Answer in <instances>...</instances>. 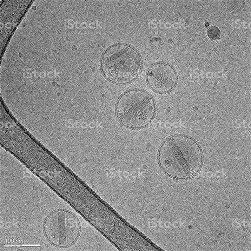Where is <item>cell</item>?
Instances as JSON below:
<instances>
[{
	"mask_svg": "<svg viewBox=\"0 0 251 251\" xmlns=\"http://www.w3.org/2000/svg\"><path fill=\"white\" fill-rule=\"evenodd\" d=\"M150 87L154 91L166 93L173 90L177 82L175 70L166 63H157L150 68L147 75Z\"/></svg>",
	"mask_w": 251,
	"mask_h": 251,
	"instance_id": "obj_5",
	"label": "cell"
},
{
	"mask_svg": "<svg viewBox=\"0 0 251 251\" xmlns=\"http://www.w3.org/2000/svg\"><path fill=\"white\" fill-rule=\"evenodd\" d=\"M208 37L216 40V39H219L221 36V32L219 28L216 27H211L207 31Z\"/></svg>",
	"mask_w": 251,
	"mask_h": 251,
	"instance_id": "obj_6",
	"label": "cell"
},
{
	"mask_svg": "<svg viewBox=\"0 0 251 251\" xmlns=\"http://www.w3.org/2000/svg\"><path fill=\"white\" fill-rule=\"evenodd\" d=\"M156 112L154 99L146 91L132 90L119 99L116 113L119 121L131 129H140L153 120Z\"/></svg>",
	"mask_w": 251,
	"mask_h": 251,
	"instance_id": "obj_3",
	"label": "cell"
},
{
	"mask_svg": "<svg viewBox=\"0 0 251 251\" xmlns=\"http://www.w3.org/2000/svg\"><path fill=\"white\" fill-rule=\"evenodd\" d=\"M160 166L167 175L179 180L190 179L201 169L203 155L200 145L186 136L171 137L158 154Z\"/></svg>",
	"mask_w": 251,
	"mask_h": 251,
	"instance_id": "obj_1",
	"label": "cell"
},
{
	"mask_svg": "<svg viewBox=\"0 0 251 251\" xmlns=\"http://www.w3.org/2000/svg\"><path fill=\"white\" fill-rule=\"evenodd\" d=\"M102 69L105 77L116 84H127L135 80L142 69L141 58L130 46L118 44L104 52Z\"/></svg>",
	"mask_w": 251,
	"mask_h": 251,
	"instance_id": "obj_2",
	"label": "cell"
},
{
	"mask_svg": "<svg viewBox=\"0 0 251 251\" xmlns=\"http://www.w3.org/2000/svg\"><path fill=\"white\" fill-rule=\"evenodd\" d=\"M44 230L49 241L58 247H67L74 243L80 233L77 218L69 211L58 210L46 219Z\"/></svg>",
	"mask_w": 251,
	"mask_h": 251,
	"instance_id": "obj_4",
	"label": "cell"
},
{
	"mask_svg": "<svg viewBox=\"0 0 251 251\" xmlns=\"http://www.w3.org/2000/svg\"><path fill=\"white\" fill-rule=\"evenodd\" d=\"M207 25H206V27H208V26H209V23H207Z\"/></svg>",
	"mask_w": 251,
	"mask_h": 251,
	"instance_id": "obj_7",
	"label": "cell"
}]
</instances>
